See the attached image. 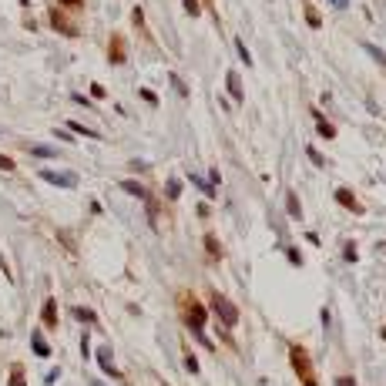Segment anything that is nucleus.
<instances>
[{
    "mask_svg": "<svg viewBox=\"0 0 386 386\" xmlns=\"http://www.w3.org/2000/svg\"><path fill=\"white\" fill-rule=\"evenodd\" d=\"M289 259H292V265H302V255H299V249H289Z\"/></svg>",
    "mask_w": 386,
    "mask_h": 386,
    "instance_id": "obj_35",
    "label": "nucleus"
},
{
    "mask_svg": "<svg viewBox=\"0 0 386 386\" xmlns=\"http://www.w3.org/2000/svg\"><path fill=\"white\" fill-rule=\"evenodd\" d=\"M98 366L104 369V376H111V379H124V373L114 366V359H111V349H108V346H98Z\"/></svg>",
    "mask_w": 386,
    "mask_h": 386,
    "instance_id": "obj_5",
    "label": "nucleus"
},
{
    "mask_svg": "<svg viewBox=\"0 0 386 386\" xmlns=\"http://www.w3.org/2000/svg\"><path fill=\"white\" fill-rule=\"evenodd\" d=\"M0 171H14V158H7V154H0Z\"/></svg>",
    "mask_w": 386,
    "mask_h": 386,
    "instance_id": "obj_33",
    "label": "nucleus"
},
{
    "mask_svg": "<svg viewBox=\"0 0 386 386\" xmlns=\"http://www.w3.org/2000/svg\"><path fill=\"white\" fill-rule=\"evenodd\" d=\"M81 356H84V359H88V356H91V339H88V332L81 336Z\"/></svg>",
    "mask_w": 386,
    "mask_h": 386,
    "instance_id": "obj_32",
    "label": "nucleus"
},
{
    "mask_svg": "<svg viewBox=\"0 0 386 386\" xmlns=\"http://www.w3.org/2000/svg\"><path fill=\"white\" fill-rule=\"evenodd\" d=\"M383 339H386V326H383Z\"/></svg>",
    "mask_w": 386,
    "mask_h": 386,
    "instance_id": "obj_40",
    "label": "nucleus"
},
{
    "mask_svg": "<svg viewBox=\"0 0 386 386\" xmlns=\"http://www.w3.org/2000/svg\"><path fill=\"white\" fill-rule=\"evenodd\" d=\"M31 349H34V356H41V359H47V356H51V346L44 342L41 329H34V336H31Z\"/></svg>",
    "mask_w": 386,
    "mask_h": 386,
    "instance_id": "obj_12",
    "label": "nucleus"
},
{
    "mask_svg": "<svg viewBox=\"0 0 386 386\" xmlns=\"http://www.w3.org/2000/svg\"><path fill=\"white\" fill-rule=\"evenodd\" d=\"M225 88H229V94H232L235 104L245 101V88H242V74H239V71H229V74H225Z\"/></svg>",
    "mask_w": 386,
    "mask_h": 386,
    "instance_id": "obj_8",
    "label": "nucleus"
},
{
    "mask_svg": "<svg viewBox=\"0 0 386 386\" xmlns=\"http://www.w3.org/2000/svg\"><path fill=\"white\" fill-rule=\"evenodd\" d=\"M64 128H71L74 134H84V138H101V134L94 131V128H84V124H77V121H67Z\"/></svg>",
    "mask_w": 386,
    "mask_h": 386,
    "instance_id": "obj_19",
    "label": "nucleus"
},
{
    "mask_svg": "<svg viewBox=\"0 0 386 386\" xmlns=\"http://www.w3.org/2000/svg\"><path fill=\"white\" fill-rule=\"evenodd\" d=\"M185 369H188V373H199V359H195L191 353L185 356Z\"/></svg>",
    "mask_w": 386,
    "mask_h": 386,
    "instance_id": "obj_31",
    "label": "nucleus"
},
{
    "mask_svg": "<svg viewBox=\"0 0 386 386\" xmlns=\"http://www.w3.org/2000/svg\"><path fill=\"white\" fill-rule=\"evenodd\" d=\"M332 7H336V11H346V7H349V0H329Z\"/></svg>",
    "mask_w": 386,
    "mask_h": 386,
    "instance_id": "obj_37",
    "label": "nucleus"
},
{
    "mask_svg": "<svg viewBox=\"0 0 386 386\" xmlns=\"http://www.w3.org/2000/svg\"><path fill=\"white\" fill-rule=\"evenodd\" d=\"M346 262H356V259H359V255H356V242H346Z\"/></svg>",
    "mask_w": 386,
    "mask_h": 386,
    "instance_id": "obj_30",
    "label": "nucleus"
},
{
    "mask_svg": "<svg viewBox=\"0 0 386 386\" xmlns=\"http://www.w3.org/2000/svg\"><path fill=\"white\" fill-rule=\"evenodd\" d=\"M205 252H209L212 259H215V262L222 259V245H219V239H215L212 232H205Z\"/></svg>",
    "mask_w": 386,
    "mask_h": 386,
    "instance_id": "obj_15",
    "label": "nucleus"
},
{
    "mask_svg": "<svg viewBox=\"0 0 386 386\" xmlns=\"http://www.w3.org/2000/svg\"><path fill=\"white\" fill-rule=\"evenodd\" d=\"M41 178L51 181V185H57V188H74L77 185V175H74V171H41Z\"/></svg>",
    "mask_w": 386,
    "mask_h": 386,
    "instance_id": "obj_7",
    "label": "nucleus"
},
{
    "mask_svg": "<svg viewBox=\"0 0 386 386\" xmlns=\"http://www.w3.org/2000/svg\"><path fill=\"white\" fill-rule=\"evenodd\" d=\"M71 316H74V319H81V322H98V312H91V309H84V306H74L71 309Z\"/></svg>",
    "mask_w": 386,
    "mask_h": 386,
    "instance_id": "obj_16",
    "label": "nucleus"
},
{
    "mask_svg": "<svg viewBox=\"0 0 386 386\" xmlns=\"http://www.w3.org/2000/svg\"><path fill=\"white\" fill-rule=\"evenodd\" d=\"M209 306H212V312L219 316V322L225 326V329H232V326L239 322V309H235V302H229V299L222 296V292H215V289L209 292Z\"/></svg>",
    "mask_w": 386,
    "mask_h": 386,
    "instance_id": "obj_3",
    "label": "nucleus"
},
{
    "mask_svg": "<svg viewBox=\"0 0 386 386\" xmlns=\"http://www.w3.org/2000/svg\"><path fill=\"white\" fill-rule=\"evenodd\" d=\"M306 154H309V161H312V165H319V168L326 165V158H322V154L316 151V148H312V144H309V148H306Z\"/></svg>",
    "mask_w": 386,
    "mask_h": 386,
    "instance_id": "obj_28",
    "label": "nucleus"
},
{
    "mask_svg": "<svg viewBox=\"0 0 386 386\" xmlns=\"http://www.w3.org/2000/svg\"><path fill=\"white\" fill-rule=\"evenodd\" d=\"M124 57H128V51H124V37H121V34H111L108 61H111V64H124Z\"/></svg>",
    "mask_w": 386,
    "mask_h": 386,
    "instance_id": "obj_9",
    "label": "nucleus"
},
{
    "mask_svg": "<svg viewBox=\"0 0 386 386\" xmlns=\"http://www.w3.org/2000/svg\"><path fill=\"white\" fill-rule=\"evenodd\" d=\"M121 188L128 191V195H134V199H148V188H144L141 181H134V178H124Z\"/></svg>",
    "mask_w": 386,
    "mask_h": 386,
    "instance_id": "obj_13",
    "label": "nucleus"
},
{
    "mask_svg": "<svg viewBox=\"0 0 386 386\" xmlns=\"http://www.w3.org/2000/svg\"><path fill=\"white\" fill-rule=\"evenodd\" d=\"M363 47H366V54L373 57L376 64H379V67H386V54H383V51H379V47H376V44H369V41H366Z\"/></svg>",
    "mask_w": 386,
    "mask_h": 386,
    "instance_id": "obj_20",
    "label": "nucleus"
},
{
    "mask_svg": "<svg viewBox=\"0 0 386 386\" xmlns=\"http://www.w3.org/2000/svg\"><path fill=\"white\" fill-rule=\"evenodd\" d=\"M138 94H141V101H148V104H151V108H158V94H154V91L141 88V91H138Z\"/></svg>",
    "mask_w": 386,
    "mask_h": 386,
    "instance_id": "obj_29",
    "label": "nucleus"
},
{
    "mask_svg": "<svg viewBox=\"0 0 386 386\" xmlns=\"http://www.w3.org/2000/svg\"><path fill=\"white\" fill-rule=\"evenodd\" d=\"M91 386H104V383H101V379H91Z\"/></svg>",
    "mask_w": 386,
    "mask_h": 386,
    "instance_id": "obj_39",
    "label": "nucleus"
},
{
    "mask_svg": "<svg viewBox=\"0 0 386 386\" xmlns=\"http://www.w3.org/2000/svg\"><path fill=\"white\" fill-rule=\"evenodd\" d=\"M188 181H191V185L199 188V191H205V195H215V188H212L209 181H205V178H195V175H191V178H188Z\"/></svg>",
    "mask_w": 386,
    "mask_h": 386,
    "instance_id": "obj_23",
    "label": "nucleus"
},
{
    "mask_svg": "<svg viewBox=\"0 0 386 386\" xmlns=\"http://www.w3.org/2000/svg\"><path fill=\"white\" fill-rule=\"evenodd\" d=\"M289 359H292V369H296V376L302 379V386H319L316 369H312V359H309V353L302 346H289Z\"/></svg>",
    "mask_w": 386,
    "mask_h": 386,
    "instance_id": "obj_2",
    "label": "nucleus"
},
{
    "mask_svg": "<svg viewBox=\"0 0 386 386\" xmlns=\"http://www.w3.org/2000/svg\"><path fill=\"white\" fill-rule=\"evenodd\" d=\"M41 319H44V326H47V329H57V299H54V296H47V299H44Z\"/></svg>",
    "mask_w": 386,
    "mask_h": 386,
    "instance_id": "obj_10",
    "label": "nucleus"
},
{
    "mask_svg": "<svg viewBox=\"0 0 386 386\" xmlns=\"http://www.w3.org/2000/svg\"><path fill=\"white\" fill-rule=\"evenodd\" d=\"M51 27H54V31H61L64 37H77V34H81V27H77V24L71 21L64 11H51Z\"/></svg>",
    "mask_w": 386,
    "mask_h": 386,
    "instance_id": "obj_4",
    "label": "nucleus"
},
{
    "mask_svg": "<svg viewBox=\"0 0 386 386\" xmlns=\"http://www.w3.org/2000/svg\"><path fill=\"white\" fill-rule=\"evenodd\" d=\"M31 154H34V158H54V148H44V144H34V148H31Z\"/></svg>",
    "mask_w": 386,
    "mask_h": 386,
    "instance_id": "obj_24",
    "label": "nucleus"
},
{
    "mask_svg": "<svg viewBox=\"0 0 386 386\" xmlns=\"http://www.w3.org/2000/svg\"><path fill=\"white\" fill-rule=\"evenodd\" d=\"M178 195H181V181H178V178H168V185H165V199H168V202H175Z\"/></svg>",
    "mask_w": 386,
    "mask_h": 386,
    "instance_id": "obj_18",
    "label": "nucleus"
},
{
    "mask_svg": "<svg viewBox=\"0 0 386 386\" xmlns=\"http://www.w3.org/2000/svg\"><path fill=\"white\" fill-rule=\"evenodd\" d=\"M205 7H209V11L215 14V0H205Z\"/></svg>",
    "mask_w": 386,
    "mask_h": 386,
    "instance_id": "obj_38",
    "label": "nucleus"
},
{
    "mask_svg": "<svg viewBox=\"0 0 386 386\" xmlns=\"http://www.w3.org/2000/svg\"><path fill=\"white\" fill-rule=\"evenodd\" d=\"M336 386H356L353 376H342V379H336Z\"/></svg>",
    "mask_w": 386,
    "mask_h": 386,
    "instance_id": "obj_36",
    "label": "nucleus"
},
{
    "mask_svg": "<svg viewBox=\"0 0 386 386\" xmlns=\"http://www.w3.org/2000/svg\"><path fill=\"white\" fill-rule=\"evenodd\" d=\"M235 47H239V57H242V64H245V67H252V54H249V47H245L242 37H235Z\"/></svg>",
    "mask_w": 386,
    "mask_h": 386,
    "instance_id": "obj_21",
    "label": "nucleus"
},
{
    "mask_svg": "<svg viewBox=\"0 0 386 386\" xmlns=\"http://www.w3.org/2000/svg\"><path fill=\"white\" fill-rule=\"evenodd\" d=\"M57 4H64V7H71V11H81V7H84V0H57Z\"/></svg>",
    "mask_w": 386,
    "mask_h": 386,
    "instance_id": "obj_34",
    "label": "nucleus"
},
{
    "mask_svg": "<svg viewBox=\"0 0 386 386\" xmlns=\"http://www.w3.org/2000/svg\"><path fill=\"white\" fill-rule=\"evenodd\" d=\"M11 386H27V379H24V369H21V366H14V369H11Z\"/></svg>",
    "mask_w": 386,
    "mask_h": 386,
    "instance_id": "obj_26",
    "label": "nucleus"
},
{
    "mask_svg": "<svg viewBox=\"0 0 386 386\" xmlns=\"http://www.w3.org/2000/svg\"><path fill=\"white\" fill-rule=\"evenodd\" d=\"M181 7H185L188 17H199V14H202V4H199V0H181Z\"/></svg>",
    "mask_w": 386,
    "mask_h": 386,
    "instance_id": "obj_22",
    "label": "nucleus"
},
{
    "mask_svg": "<svg viewBox=\"0 0 386 386\" xmlns=\"http://www.w3.org/2000/svg\"><path fill=\"white\" fill-rule=\"evenodd\" d=\"M181 312H185V322H188V329L195 332V339L205 346V349H212V342H209V336H205V306H202L199 299L191 296V292H185L181 296Z\"/></svg>",
    "mask_w": 386,
    "mask_h": 386,
    "instance_id": "obj_1",
    "label": "nucleus"
},
{
    "mask_svg": "<svg viewBox=\"0 0 386 386\" xmlns=\"http://www.w3.org/2000/svg\"><path fill=\"white\" fill-rule=\"evenodd\" d=\"M336 202H339L342 209H349L353 215H363V205H359V199H356V191L353 188H336Z\"/></svg>",
    "mask_w": 386,
    "mask_h": 386,
    "instance_id": "obj_6",
    "label": "nucleus"
},
{
    "mask_svg": "<svg viewBox=\"0 0 386 386\" xmlns=\"http://www.w3.org/2000/svg\"><path fill=\"white\" fill-rule=\"evenodd\" d=\"M302 11H306V24L312 27V31H319V27H322V17H319V11L312 7V0H306V4H302Z\"/></svg>",
    "mask_w": 386,
    "mask_h": 386,
    "instance_id": "obj_14",
    "label": "nucleus"
},
{
    "mask_svg": "<svg viewBox=\"0 0 386 386\" xmlns=\"http://www.w3.org/2000/svg\"><path fill=\"white\" fill-rule=\"evenodd\" d=\"M286 199H289V215H292V219H302V205H299V195L292 188L286 191Z\"/></svg>",
    "mask_w": 386,
    "mask_h": 386,
    "instance_id": "obj_17",
    "label": "nucleus"
},
{
    "mask_svg": "<svg viewBox=\"0 0 386 386\" xmlns=\"http://www.w3.org/2000/svg\"><path fill=\"white\" fill-rule=\"evenodd\" d=\"M312 118H316V124H319V134H322V138H329V141H332V138H336V128H332V121H329V118H326V114H322L319 108H312Z\"/></svg>",
    "mask_w": 386,
    "mask_h": 386,
    "instance_id": "obj_11",
    "label": "nucleus"
},
{
    "mask_svg": "<svg viewBox=\"0 0 386 386\" xmlns=\"http://www.w3.org/2000/svg\"><path fill=\"white\" fill-rule=\"evenodd\" d=\"M131 21H134V27L144 34V11H141V7H134V11H131Z\"/></svg>",
    "mask_w": 386,
    "mask_h": 386,
    "instance_id": "obj_27",
    "label": "nucleus"
},
{
    "mask_svg": "<svg viewBox=\"0 0 386 386\" xmlns=\"http://www.w3.org/2000/svg\"><path fill=\"white\" fill-rule=\"evenodd\" d=\"M171 88H175L178 94H181V98H188V84L181 81V74H171Z\"/></svg>",
    "mask_w": 386,
    "mask_h": 386,
    "instance_id": "obj_25",
    "label": "nucleus"
}]
</instances>
